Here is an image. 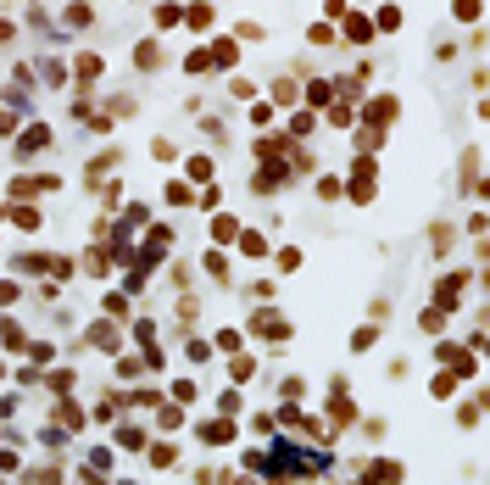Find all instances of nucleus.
Instances as JSON below:
<instances>
[]
</instances>
